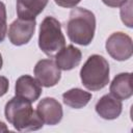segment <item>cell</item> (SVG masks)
Instances as JSON below:
<instances>
[{"instance_id": "1", "label": "cell", "mask_w": 133, "mask_h": 133, "mask_svg": "<svg viewBox=\"0 0 133 133\" xmlns=\"http://www.w3.org/2000/svg\"><path fill=\"white\" fill-rule=\"evenodd\" d=\"M4 114L7 122L18 131H35L43 128L44 123L31 102L15 96L5 105Z\"/></svg>"}, {"instance_id": "2", "label": "cell", "mask_w": 133, "mask_h": 133, "mask_svg": "<svg viewBox=\"0 0 133 133\" xmlns=\"http://www.w3.org/2000/svg\"><path fill=\"white\" fill-rule=\"evenodd\" d=\"M96 17L92 11L75 7L71 10L66 23V33L72 43L80 46L89 45L95 36Z\"/></svg>"}, {"instance_id": "3", "label": "cell", "mask_w": 133, "mask_h": 133, "mask_svg": "<svg viewBox=\"0 0 133 133\" xmlns=\"http://www.w3.org/2000/svg\"><path fill=\"white\" fill-rule=\"evenodd\" d=\"M109 63L99 54L90 55L80 70V79L85 88L100 90L109 83Z\"/></svg>"}, {"instance_id": "4", "label": "cell", "mask_w": 133, "mask_h": 133, "mask_svg": "<svg viewBox=\"0 0 133 133\" xmlns=\"http://www.w3.org/2000/svg\"><path fill=\"white\" fill-rule=\"evenodd\" d=\"M65 46L60 22L54 17H46L39 25L38 47L49 57L55 56Z\"/></svg>"}, {"instance_id": "5", "label": "cell", "mask_w": 133, "mask_h": 133, "mask_svg": "<svg viewBox=\"0 0 133 133\" xmlns=\"http://www.w3.org/2000/svg\"><path fill=\"white\" fill-rule=\"evenodd\" d=\"M105 48L107 53L115 60L125 61L132 56V38L124 32H113L106 41Z\"/></svg>"}, {"instance_id": "6", "label": "cell", "mask_w": 133, "mask_h": 133, "mask_svg": "<svg viewBox=\"0 0 133 133\" xmlns=\"http://www.w3.org/2000/svg\"><path fill=\"white\" fill-rule=\"evenodd\" d=\"M61 70L52 59L38 60L34 66L35 79L41 83L42 86L52 87L56 85L61 78Z\"/></svg>"}, {"instance_id": "7", "label": "cell", "mask_w": 133, "mask_h": 133, "mask_svg": "<svg viewBox=\"0 0 133 133\" xmlns=\"http://www.w3.org/2000/svg\"><path fill=\"white\" fill-rule=\"evenodd\" d=\"M35 20H15L8 28V38L15 46H23L32 38L35 31Z\"/></svg>"}, {"instance_id": "8", "label": "cell", "mask_w": 133, "mask_h": 133, "mask_svg": "<svg viewBox=\"0 0 133 133\" xmlns=\"http://www.w3.org/2000/svg\"><path fill=\"white\" fill-rule=\"evenodd\" d=\"M36 112L44 124L54 126L60 123L63 116L61 104L54 98H44L39 101L36 107Z\"/></svg>"}, {"instance_id": "9", "label": "cell", "mask_w": 133, "mask_h": 133, "mask_svg": "<svg viewBox=\"0 0 133 133\" xmlns=\"http://www.w3.org/2000/svg\"><path fill=\"white\" fill-rule=\"evenodd\" d=\"M16 96L26 99L33 103L41 97L43 89L41 83L30 75H23L19 77L15 85Z\"/></svg>"}, {"instance_id": "10", "label": "cell", "mask_w": 133, "mask_h": 133, "mask_svg": "<svg viewBox=\"0 0 133 133\" xmlns=\"http://www.w3.org/2000/svg\"><path fill=\"white\" fill-rule=\"evenodd\" d=\"M96 112L104 119H115L117 118L123 110L122 101L110 95L103 96L95 106Z\"/></svg>"}, {"instance_id": "11", "label": "cell", "mask_w": 133, "mask_h": 133, "mask_svg": "<svg viewBox=\"0 0 133 133\" xmlns=\"http://www.w3.org/2000/svg\"><path fill=\"white\" fill-rule=\"evenodd\" d=\"M82 58L81 51L73 45L64 46L59 52L55 54V63L60 70L70 71L78 66Z\"/></svg>"}, {"instance_id": "12", "label": "cell", "mask_w": 133, "mask_h": 133, "mask_svg": "<svg viewBox=\"0 0 133 133\" xmlns=\"http://www.w3.org/2000/svg\"><path fill=\"white\" fill-rule=\"evenodd\" d=\"M110 94L118 100H127L133 95L132 87V74L121 73L117 74L109 86Z\"/></svg>"}, {"instance_id": "13", "label": "cell", "mask_w": 133, "mask_h": 133, "mask_svg": "<svg viewBox=\"0 0 133 133\" xmlns=\"http://www.w3.org/2000/svg\"><path fill=\"white\" fill-rule=\"evenodd\" d=\"M48 2L49 0H17V15L19 19L35 20Z\"/></svg>"}, {"instance_id": "14", "label": "cell", "mask_w": 133, "mask_h": 133, "mask_svg": "<svg viewBox=\"0 0 133 133\" xmlns=\"http://www.w3.org/2000/svg\"><path fill=\"white\" fill-rule=\"evenodd\" d=\"M63 103L74 109L83 108L91 100V94L81 88H72L62 94Z\"/></svg>"}, {"instance_id": "15", "label": "cell", "mask_w": 133, "mask_h": 133, "mask_svg": "<svg viewBox=\"0 0 133 133\" xmlns=\"http://www.w3.org/2000/svg\"><path fill=\"white\" fill-rule=\"evenodd\" d=\"M132 4L133 1L132 0H127L122 6H121V19L123 21V23L131 28L133 26V22H132Z\"/></svg>"}, {"instance_id": "16", "label": "cell", "mask_w": 133, "mask_h": 133, "mask_svg": "<svg viewBox=\"0 0 133 133\" xmlns=\"http://www.w3.org/2000/svg\"><path fill=\"white\" fill-rule=\"evenodd\" d=\"M7 33V23H6V7L5 4L0 1V43H2Z\"/></svg>"}, {"instance_id": "17", "label": "cell", "mask_w": 133, "mask_h": 133, "mask_svg": "<svg viewBox=\"0 0 133 133\" xmlns=\"http://www.w3.org/2000/svg\"><path fill=\"white\" fill-rule=\"evenodd\" d=\"M81 0H54V2L60 6V7H65V8H73L76 7L77 4L80 3Z\"/></svg>"}, {"instance_id": "18", "label": "cell", "mask_w": 133, "mask_h": 133, "mask_svg": "<svg viewBox=\"0 0 133 133\" xmlns=\"http://www.w3.org/2000/svg\"><path fill=\"white\" fill-rule=\"evenodd\" d=\"M8 87H9L8 79L4 76H0V97L4 96L8 91Z\"/></svg>"}, {"instance_id": "19", "label": "cell", "mask_w": 133, "mask_h": 133, "mask_svg": "<svg viewBox=\"0 0 133 133\" xmlns=\"http://www.w3.org/2000/svg\"><path fill=\"white\" fill-rule=\"evenodd\" d=\"M127 0H102V2L109 7H121Z\"/></svg>"}, {"instance_id": "20", "label": "cell", "mask_w": 133, "mask_h": 133, "mask_svg": "<svg viewBox=\"0 0 133 133\" xmlns=\"http://www.w3.org/2000/svg\"><path fill=\"white\" fill-rule=\"evenodd\" d=\"M8 128L6 127V125L3 122H0V132H7Z\"/></svg>"}, {"instance_id": "21", "label": "cell", "mask_w": 133, "mask_h": 133, "mask_svg": "<svg viewBox=\"0 0 133 133\" xmlns=\"http://www.w3.org/2000/svg\"><path fill=\"white\" fill-rule=\"evenodd\" d=\"M2 65H3V59H2V55L0 53V70L2 69Z\"/></svg>"}]
</instances>
